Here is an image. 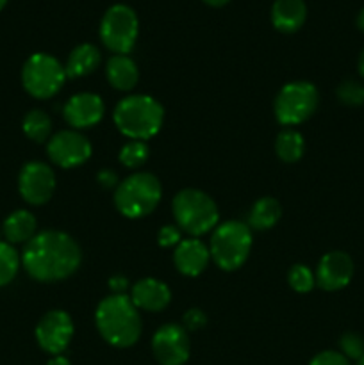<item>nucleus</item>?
<instances>
[{"label": "nucleus", "instance_id": "f257e3e1", "mask_svg": "<svg viewBox=\"0 0 364 365\" xmlns=\"http://www.w3.org/2000/svg\"><path fill=\"white\" fill-rule=\"evenodd\" d=\"M82 252L71 235L59 230H45L25 242L21 264L38 282H57L79 269Z\"/></svg>", "mask_w": 364, "mask_h": 365}, {"label": "nucleus", "instance_id": "f03ea898", "mask_svg": "<svg viewBox=\"0 0 364 365\" xmlns=\"http://www.w3.org/2000/svg\"><path fill=\"white\" fill-rule=\"evenodd\" d=\"M95 323L100 337L113 348H131L141 335V317L125 294L106 296L96 307Z\"/></svg>", "mask_w": 364, "mask_h": 365}, {"label": "nucleus", "instance_id": "7ed1b4c3", "mask_svg": "<svg viewBox=\"0 0 364 365\" xmlns=\"http://www.w3.org/2000/svg\"><path fill=\"white\" fill-rule=\"evenodd\" d=\"M114 125L132 141H148L161 130L164 109L153 96L131 95L114 107Z\"/></svg>", "mask_w": 364, "mask_h": 365}, {"label": "nucleus", "instance_id": "20e7f679", "mask_svg": "<svg viewBox=\"0 0 364 365\" xmlns=\"http://www.w3.org/2000/svg\"><path fill=\"white\" fill-rule=\"evenodd\" d=\"M177 227L191 237L209 234L220 225V212L214 200L200 189H182L171 202Z\"/></svg>", "mask_w": 364, "mask_h": 365}, {"label": "nucleus", "instance_id": "39448f33", "mask_svg": "<svg viewBox=\"0 0 364 365\" xmlns=\"http://www.w3.org/2000/svg\"><path fill=\"white\" fill-rule=\"evenodd\" d=\"M163 198V187L156 175L138 171L116 185L114 205L121 216L139 220L157 209Z\"/></svg>", "mask_w": 364, "mask_h": 365}, {"label": "nucleus", "instance_id": "423d86ee", "mask_svg": "<svg viewBox=\"0 0 364 365\" xmlns=\"http://www.w3.org/2000/svg\"><path fill=\"white\" fill-rule=\"evenodd\" d=\"M252 250V228L241 221H225L211 235V259L220 269L236 271L246 262Z\"/></svg>", "mask_w": 364, "mask_h": 365}, {"label": "nucleus", "instance_id": "0eeeda50", "mask_svg": "<svg viewBox=\"0 0 364 365\" xmlns=\"http://www.w3.org/2000/svg\"><path fill=\"white\" fill-rule=\"evenodd\" d=\"M320 106V93L316 86L307 81L289 82L278 91L273 102L275 118L284 127L303 123L316 113Z\"/></svg>", "mask_w": 364, "mask_h": 365}, {"label": "nucleus", "instance_id": "6e6552de", "mask_svg": "<svg viewBox=\"0 0 364 365\" xmlns=\"http://www.w3.org/2000/svg\"><path fill=\"white\" fill-rule=\"evenodd\" d=\"M66 81L64 66L50 53H32L21 68V84L25 91L38 100L56 96Z\"/></svg>", "mask_w": 364, "mask_h": 365}, {"label": "nucleus", "instance_id": "1a4fd4ad", "mask_svg": "<svg viewBox=\"0 0 364 365\" xmlns=\"http://www.w3.org/2000/svg\"><path fill=\"white\" fill-rule=\"evenodd\" d=\"M139 20L136 11L125 4H114L100 21V39L114 56H128L136 45Z\"/></svg>", "mask_w": 364, "mask_h": 365}, {"label": "nucleus", "instance_id": "9d476101", "mask_svg": "<svg viewBox=\"0 0 364 365\" xmlns=\"http://www.w3.org/2000/svg\"><path fill=\"white\" fill-rule=\"evenodd\" d=\"M46 153L56 166L71 170L91 157V143L79 130H61L49 139Z\"/></svg>", "mask_w": 364, "mask_h": 365}, {"label": "nucleus", "instance_id": "9b49d317", "mask_svg": "<svg viewBox=\"0 0 364 365\" xmlns=\"http://www.w3.org/2000/svg\"><path fill=\"white\" fill-rule=\"evenodd\" d=\"M74 321L64 310H50L36 327V341L49 355H61L74 339Z\"/></svg>", "mask_w": 364, "mask_h": 365}, {"label": "nucleus", "instance_id": "f8f14e48", "mask_svg": "<svg viewBox=\"0 0 364 365\" xmlns=\"http://www.w3.org/2000/svg\"><path fill=\"white\" fill-rule=\"evenodd\" d=\"M152 351L161 365H184L188 362L191 344L182 324H163L152 337Z\"/></svg>", "mask_w": 364, "mask_h": 365}, {"label": "nucleus", "instance_id": "ddd939ff", "mask_svg": "<svg viewBox=\"0 0 364 365\" xmlns=\"http://www.w3.org/2000/svg\"><path fill=\"white\" fill-rule=\"evenodd\" d=\"M18 191L21 198L31 205H43L52 198L56 191V175L45 163L32 160L27 163L18 177Z\"/></svg>", "mask_w": 364, "mask_h": 365}, {"label": "nucleus", "instance_id": "4468645a", "mask_svg": "<svg viewBox=\"0 0 364 365\" xmlns=\"http://www.w3.org/2000/svg\"><path fill=\"white\" fill-rule=\"evenodd\" d=\"M316 285L327 292H335L345 289L353 278V260L345 252H330L321 257L318 262Z\"/></svg>", "mask_w": 364, "mask_h": 365}, {"label": "nucleus", "instance_id": "2eb2a0df", "mask_svg": "<svg viewBox=\"0 0 364 365\" xmlns=\"http://www.w3.org/2000/svg\"><path fill=\"white\" fill-rule=\"evenodd\" d=\"M106 113V103L95 93H77L66 102L63 116L74 130H84V128L95 127L100 123Z\"/></svg>", "mask_w": 364, "mask_h": 365}, {"label": "nucleus", "instance_id": "dca6fc26", "mask_svg": "<svg viewBox=\"0 0 364 365\" xmlns=\"http://www.w3.org/2000/svg\"><path fill=\"white\" fill-rule=\"evenodd\" d=\"M211 260L209 246L203 245L198 237L182 239L177 246H175L173 262L175 267L184 277H198L207 269Z\"/></svg>", "mask_w": 364, "mask_h": 365}, {"label": "nucleus", "instance_id": "f3484780", "mask_svg": "<svg viewBox=\"0 0 364 365\" xmlns=\"http://www.w3.org/2000/svg\"><path fill=\"white\" fill-rule=\"evenodd\" d=\"M131 299L136 309L145 312H161L171 302V291L164 282L157 278H141L132 285Z\"/></svg>", "mask_w": 364, "mask_h": 365}, {"label": "nucleus", "instance_id": "a211bd4d", "mask_svg": "<svg viewBox=\"0 0 364 365\" xmlns=\"http://www.w3.org/2000/svg\"><path fill=\"white\" fill-rule=\"evenodd\" d=\"M307 6L303 0H275L271 6V24L284 34H293L305 24Z\"/></svg>", "mask_w": 364, "mask_h": 365}, {"label": "nucleus", "instance_id": "6ab92c4d", "mask_svg": "<svg viewBox=\"0 0 364 365\" xmlns=\"http://www.w3.org/2000/svg\"><path fill=\"white\" fill-rule=\"evenodd\" d=\"M106 75L109 84L118 91H131L139 81V70L128 56H113L107 61Z\"/></svg>", "mask_w": 364, "mask_h": 365}, {"label": "nucleus", "instance_id": "aec40b11", "mask_svg": "<svg viewBox=\"0 0 364 365\" xmlns=\"http://www.w3.org/2000/svg\"><path fill=\"white\" fill-rule=\"evenodd\" d=\"M100 64V50L91 43H82L77 45L68 56L64 71L68 78L88 77L98 68Z\"/></svg>", "mask_w": 364, "mask_h": 365}, {"label": "nucleus", "instance_id": "412c9836", "mask_svg": "<svg viewBox=\"0 0 364 365\" xmlns=\"http://www.w3.org/2000/svg\"><path fill=\"white\" fill-rule=\"evenodd\" d=\"M36 217L29 210H14L6 217L2 227L4 237L9 245H20L29 242L36 235Z\"/></svg>", "mask_w": 364, "mask_h": 365}, {"label": "nucleus", "instance_id": "4be33fe9", "mask_svg": "<svg viewBox=\"0 0 364 365\" xmlns=\"http://www.w3.org/2000/svg\"><path fill=\"white\" fill-rule=\"evenodd\" d=\"M282 217V205L277 198L263 196L253 203L248 216V227L253 230H270Z\"/></svg>", "mask_w": 364, "mask_h": 365}, {"label": "nucleus", "instance_id": "5701e85b", "mask_svg": "<svg viewBox=\"0 0 364 365\" xmlns=\"http://www.w3.org/2000/svg\"><path fill=\"white\" fill-rule=\"evenodd\" d=\"M275 152H277L278 159L284 160V163H296V160L302 159L303 152H305L303 135L293 128H285L277 135Z\"/></svg>", "mask_w": 364, "mask_h": 365}, {"label": "nucleus", "instance_id": "b1692460", "mask_svg": "<svg viewBox=\"0 0 364 365\" xmlns=\"http://www.w3.org/2000/svg\"><path fill=\"white\" fill-rule=\"evenodd\" d=\"M21 128H24V134L27 135L31 141L45 143L49 141L50 134H52V120H50L49 114L43 113V110L32 109L31 113L25 114Z\"/></svg>", "mask_w": 364, "mask_h": 365}, {"label": "nucleus", "instance_id": "393cba45", "mask_svg": "<svg viewBox=\"0 0 364 365\" xmlns=\"http://www.w3.org/2000/svg\"><path fill=\"white\" fill-rule=\"evenodd\" d=\"M20 255L13 245L0 241V287L11 284L20 269Z\"/></svg>", "mask_w": 364, "mask_h": 365}, {"label": "nucleus", "instance_id": "a878e982", "mask_svg": "<svg viewBox=\"0 0 364 365\" xmlns=\"http://www.w3.org/2000/svg\"><path fill=\"white\" fill-rule=\"evenodd\" d=\"M148 155L150 148L145 141H131L121 146L118 159H120L121 166L128 168V170H138L148 160Z\"/></svg>", "mask_w": 364, "mask_h": 365}, {"label": "nucleus", "instance_id": "bb28decb", "mask_svg": "<svg viewBox=\"0 0 364 365\" xmlns=\"http://www.w3.org/2000/svg\"><path fill=\"white\" fill-rule=\"evenodd\" d=\"M288 284L295 292L305 294V292L313 291V287L316 285V278L309 267L303 264H295L288 273Z\"/></svg>", "mask_w": 364, "mask_h": 365}, {"label": "nucleus", "instance_id": "cd10ccee", "mask_svg": "<svg viewBox=\"0 0 364 365\" xmlns=\"http://www.w3.org/2000/svg\"><path fill=\"white\" fill-rule=\"evenodd\" d=\"M339 349L348 360L359 362L364 356V339L355 331H346L339 339Z\"/></svg>", "mask_w": 364, "mask_h": 365}, {"label": "nucleus", "instance_id": "c85d7f7f", "mask_svg": "<svg viewBox=\"0 0 364 365\" xmlns=\"http://www.w3.org/2000/svg\"><path fill=\"white\" fill-rule=\"evenodd\" d=\"M339 102L345 106L355 107L364 103V86H360L357 81H345L338 88Z\"/></svg>", "mask_w": 364, "mask_h": 365}, {"label": "nucleus", "instance_id": "c756f323", "mask_svg": "<svg viewBox=\"0 0 364 365\" xmlns=\"http://www.w3.org/2000/svg\"><path fill=\"white\" fill-rule=\"evenodd\" d=\"M181 234L182 230L177 225H164L159 230V234H157V242L163 248H171V246H177L182 241Z\"/></svg>", "mask_w": 364, "mask_h": 365}, {"label": "nucleus", "instance_id": "7c9ffc66", "mask_svg": "<svg viewBox=\"0 0 364 365\" xmlns=\"http://www.w3.org/2000/svg\"><path fill=\"white\" fill-rule=\"evenodd\" d=\"M309 365H352L350 360L343 355L341 351H332V349H327V351H321L310 360Z\"/></svg>", "mask_w": 364, "mask_h": 365}, {"label": "nucleus", "instance_id": "2f4dec72", "mask_svg": "<svg viewBox=\"0 0 364 365\" xmlns=\"http://www.w3.org/2000/svg\"><path fill=\"white\" fill-rule=\"evenodd\" d=\"M184 327L188 330H200V328L206 327L207 316L200 309H191L184 314Z\"/></svg>", "mask_w": 364, "mask_h": 365}, {"label": "nucleus", "instance_id": "473e14b6", "mask_svg": "<svg viewBox=\"0 0 364 365\" xmlns=\"http://www.w3.org/2000/svg\"><path fill=\"white\" fill-rule=\"evenodd\" d=\"M96 180H98V184L102 185V187H106V189H111V187H114V185H118L116 175H114L113 171H109V170L100 171V173L96 175Z\"/></svg>", "mask_w": 364, "mask_h": 365}, {"label": "nucleus", "instance_id": "72a5a7b5", "mask_svg": "<svg viewBox=\"0 0 364 365\" xmlns=\"http://www.w3.org/2000/svg\"><path fill=\"white\" fill-rule=\"evenodd\" d=\"M127 278L125 277H113L109 280V287L113 291V294H123V291L127 289Z\"/></svg>", "mask_w": 364, "mask_h": 365}, {"label": "nucleus", "instance_id": "f704fd0d", "mask_svg": "<svg viewBox=\"0 0 364 365\" xmlns=\"http://www.w3.org/2000/svg\"><path fill=\"white\" fill-rule=\"evenodd\" d=\"M46 365H71V364H70V360L66 359V356L57 355V356H52V359L46 362Z\"/></svg>", "mask_w": 364, "mask_h": 365}, {"label": "nucleus", "instance_id": "c9c22d12", "mask_svg": "<svg viewBox=\"0 0 364 365\" xmlns=\"http://www.w3.org/2000/svg\"><path fill=\"white\" fill-rule=\"evenodd\" d=\"M203 2L207 4V6H213V7H221L225 6V4H228L231 0H203Z\"/></svg>", "mask_w": 364, "mask_h": 365}, {"label": "nucleus", "instance_id": "e433bc0d", "mask_svg": "<svg viewBox=\"0 0 364 365\" xmlns=\"http://www.w3.org/2000/svg\"><path fill=\"white\" fill-rule=\"evenodd\" d=\"M357 68H359L360 77H364V48H363V52H360L359 61H357Z\"/></svg>", "mask_w": 364, "mask_h": 365}, {"label": "nucleus", "instance_id": "4c0bfd02", "mask_svg": "<svg viewBox=\"0 0 364 365\" xmlns=\"http://www.w3.org/2000/svg\"><path fill=\"white\" fill-rule=\"evenodd\" d=\"M357 27L364 32V7L359 11V14H357Z\"/></svg>", "mask_w": 364, "mask_h": 365}, {"label": "nucleus", "instance_id": "58836bf2", "mask_svg": "<svg viewBox=\"0 0 364 365\" xmlns=\"http://www.w3.org/2000/svg\"><path fill=\"white\" fill-rule=\"evenodd\" d=\"M7 4V0H0V9H4V6Z\"/></svg>", "mask_w": 364, "mask_h": 365}, {"label": "nucleus", "instance_id": "ea45409f", "mask_svg": "<svg viewBox=\"0 0 364 365\" xmlns=\"http://www.w3.org/2000/svg\"><path fill=\"white\" fill-rule=\"evenodd\" d=\"M355 365H364V356H363V359H360V360H359V362H357Z\"/></svg>", "mask_w": 364, "mask_h": 365}, {"label": "nucleus", "instance_id": "a19ab883", "mask_svg": "<svg viewBox=\"0 0 364 365\" xmlns=\"http://www.w3.org/2000/svg\"><path fill=\"white\" fill-rule=\"evenodd\" d=\"M0 234H2V230H0Z\"/></svg>", "mask_w": 364, "mask_h": 365}]
</instances>
